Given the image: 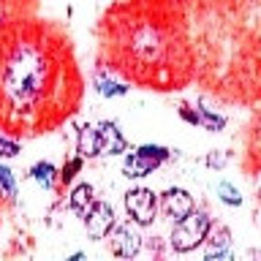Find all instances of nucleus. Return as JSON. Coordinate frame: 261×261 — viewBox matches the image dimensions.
Listing matches in <instances>:
<instances>
[{
    "label": "nucleus",
    "instance_id": "6ab92c4d",
    "mask_svg": "<svg viewBox=\"0 0 261 261\" xmlns=\"http://www.w3.org/2000/svg\"><path fill=\"white\" fill-rule=\"evenodd\" d=\"M16 155H19V142L0 134V158H16Z\"/></svg>",
    "mask_w": 261,
    "mask_h": 261
},
{
    "label": "nucleus",
    "instance_id": "7ed1b4c3",
    "mask_svg": "<svg viewBox=\"0 0 261 261\" xmlns=\"http://www.w3.org/2000/svg\"><path fill=\"white\" fill-rule=\"evenodd\" d=\"M212 220L207 212H191V215H185L182 220H177L174 228H171V237H169V245L171 250L177 253H191L196 250L199 245L207 240V231H210Z\"/></svg>",
    "mask_w": 261,
    "mask_h": 261
},
{
    "label": "nucleus",
    "instance_id": "f257e3e1",
    "mask_svg": "<svg viewBox=\"0 0 261 261\" xmlns=\"http://www.w3.org/2000/svg\"><path fill=\"white\" fill-rule=\"evenodd\" d=\"M55 55L41 38H19L0 65V103L24 122L44 109L57 82Z\"/></svg>",
    "mask_w": 261,
    "mask_h": 261
},
{
    "label": "nucleus",
    "instance_id": "9d476101",
    "mask_svg": "<svg viewBox=\"0 0 261 261\" xmlns=\"http://www.w3.org/2000/svg\"><path fill=\"white\" fill-rule=\"evenodd\" d=\"M207 250H204V258H231V231L223 223H212L207 231Z\"/></svg>",
    "mask_w": 261,
    "mask_h": 261
},
{
    "label": "nucleus",
    "instance_id": "1a4fd4ad",
    "mask_svg": "<svg viewBox=\"0 0 261 261\" xmlns=\"http://www.w3.org/2000/svg\"><path fill=\"white\" fill-rule=\"evenodd\" d=\"M93 87L103 98H117V95H125L128 90H130V85H128L125 79L117 76V68H112V65H101V68H95Z\"/></svg>",
    "mask_w": 261,
    "mask_h": 261
},
{
    "label": "nucleus",
    "instance_id": "0eeeda50",
    "mask_svg": "<svg viewBox=\"0 0 261 261\" xmlns=\"http://www.w3.org/2000/svg\"><path fill=\"white\" fill-rule=\"evenodd\" d=\"M85 228L93 240H103L114 228V210L106 201H93V207L85 212Z\"/></svg>",
    "mask_w": 261,
    "mask_h": 261
},
{
    "label": "nucleus",
    "instance_id": "2eb2a0df",
    "mask_svg": "<svg viewBox=\"0 0 261 261\" xmlns=\"http://www.w3.org/2000/svg\"><path fill=\"white\" fill-rule=\"evenodd\" d=\"M215 191H218V199L223 204H228V207H240V204H242V193L237 191L231 182H226V179H220Z\"/></svg>",
    "mask_w": 261,
    "mask_h": 261
},
{
    "label": "nucleus",
    "instance_id": "f03ea898",
    "mask_svg": "<svg viewBox=\"0 0 261 261\" xmlns=\"http://www.w3.org/2000/svg\"><path fill=\"white\" fill-rule=\"evenodd\" d=\"M171 57V36L161 22L139 19L122 28V65L120 71H134L139 79H144V71L163 68Z\"/></svg>",
    "mask_w": 261,
    "mask_h": 261
},
{
    "label": "nucleus",
    "instance_id": "423d86ee",
    "mask_svg": "<svg viewBox=\"0 0 261 261\" xmlns=\"http://www.w3.org/2000/svg\"><path fill=\"white\" fill-rule=\"evenodd\" d=\"M142 234H139V223L134 220H125V223H117L112 228L109 237V248L117 258H134L139 250H142Z\"/></svg>",
    "mask_w": 261,
    "mask_h": 261
},
{
    "label": "nucleus",
    "instance_id": "f3484780",
    "mask_svg": "<svg viewBox=\"0 0 261 261\" xmlns=\"http://www.w3.org/2000/svg\"><path fill=\"white\" fill-rule=\"evenodd\" d=\"M82 161H85V158H82V155H76V158H71V161L60 169V182H63V185H68L71 179L82 171Z\"/></svg>",
    "mask_w": 261,
    "mask_h": 261
},
{
    "label": "nucleus",
    "instance_id": "9b49d317",
    "mask_svg": "<svg viewBox=\"0 0 261 261\" xmlns=\"http://www.w3.org/2000/svg\"><path fill=\"white\" fill-rule=\"evenodd\" d=\"M95 128H98V139H101V155H117L128 150V142L122 136V130L117 128V122L103 120Z\"/></svg>",
    "mask_w": 261,
    "mask_h": 261
},
{
    "label": "nucleus",
    "instance_id": "dca6fc26",
    "mask_svg": "<svg viewBox=\"0 0 261 261\" xmlns=\"http://www.w3.org/2000/svg\"><path fill=\"white\" fill-rule=\"evenodd\" d=\"M199 125H204L207 130H220L226 125V117H220V114L210 112V109H199Z\"/></svg>",
    "mask_w": 261,
    "mask_h": 261
},
{
    "label": "nucleus",
    "instance_id": "20e7f679",
    "mask_svg": "<svg viewBox=\"0 0 261 261\" xmlns=\"http://www.w3.org/2000/svg\"><path fill=\"white\" fill-rule=\"evenodd\" d=\"M169 150L166 147H158V144H142L136 147L134 152L125 155V161H122V174L128 179H139V177H147L152 174L155 169L161 166L163 161H169Z\"/></svg>",
    "mask_w": 261,
    "mask_h": 261
},
{
    "label": "nucleus",
    "instance_id": "f8f14e48",
    "mask_svg": "<svg viewBox=\"0 0 261 261\" xmlns=\"http://www.w3.org/2000/svg\"><path fill=\"white\" fill-rule=\"evenodd\" d=\"M76 152L82 155V158H95V155H101V139H98V128L95 125H82L79 128Z\"/></svg>",
    "mask_w": 261,
    "mask_h": 261
},
{
    "label": "nucleus",
    "instance_id": "ddd939ff",
    "mask_svg": "<svg viewBox=\"0 0 261 261\" xmlns=\"http://www.w3.org/2000/svg\"><path fill=\"white\" fill-rule=\"evenodd\" d=\"M93 201L95 199H93V185L90 182H79L71 191V196H68V207L76 212V215H82V218H85V212L93 207Z\"/></svg>",
    "mask_w": 261,
    "mask_h": 261
},
{
    "label": "nucleus",
    "instance_id": "aec40b11",
    "mask_svg": "<svg viewBox=\"0 0 261 261\" xmlns=\"http://www.w3.org/2000/svg\"><path fill=\"white\" fill-rule=\"evenodd\" d=\"M226 163V155H218V150H212L210 155H207V166L210 169H220Z\"/></svg>",
    "mask_w": 261,
    "mask_h": 261
},
{
    "label": "nucleus",
    "instance_id": "4468645a",
    "mask_svg": "<svg viewBox=\"0 0 261 261\" xmlns=\"http://www.w3.org/2000/svg\"><path fill=\"white\" fill-rule=\"evenodd\" d=\"M30 177L36 179V182L44 188V191H52V188L60 182V171H57L49 161H38L36 166L30 169Z\"/></svg>",
    "mask_w": 261,
    "mask_h": 261
},
{
    "label": "nucleus",
    "instance_id": "39448f33",
    "mask_svg": "<svg viewBox=\"0 0 261 261\" xmlns=\"http://www.w3.org/2000/svg\"><path fill=\"white\" fill-rule=\"evenodd\" d=\"M125 212L139 226H150L158 215V193L150 188H130L125 193Z\"/></svg>",
    "mask_w": 261,
    "mask_h": 261
},
{
    "label": "nucleus",
    "instance_id": "6e6552de",
    "mask_svg": "<svg viewBox=\"0 0 261 261\" xmlns=\"http://www.w3.org/2000/svg\"><path fill=\"white\" fill-rule=\"evenodd\" d=\"M158 204H161L163 215H166L171 223H177V220H182L185 215L193 212V196L188 191H182V188H169V191H163Z\"/></svg>",
    "mask_w": 261,
    "mask_h": 261
},
{
    "label": "nucleus",
    "instance_id": "a211bd4d",
    "mask_svg": "<svg viewBox=\"0 0 261 261\" xmlns=\"http://www.w3.org/2000/svg\"><path fill=\"white\" fill-rule=\"evenodd\" d=\"M0 191H3L8 199H14V196H16L14 174H11V169H8V166H3V163H0Z\"/></svg>",
    "mask_w": 261,
    "mask_h": 261
}]
</instances>
